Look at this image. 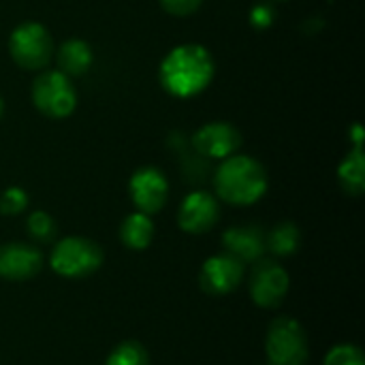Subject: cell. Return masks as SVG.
I'll return each mask as SVG.
<instances>
[{"label":"cell","mask_w":365,"mask_h":365,"mask_svg":"<svg viewBox=\"0 0 365 365\" xmlns=\"http://www.w3.org/2000/svg\"><path fill=\"white\" fill-rule=\"evenodd\" d=\"M160 86L178 98L201 94L214 79V58L199 43L173 47L160 62Z\"/></svg>","instance_id":"6da1fadb"},{"label":"cell","mask_w":365,"mask_h":365,"mask_svg":"<svg viewBox=\"0 0 365 365\" xmlns=\"http://www.w3.org/2000/svg\"><path fill=\"white\" fill-rule=\"evenodd\" d=\"M214 188L231 205H252L267 192V171L252 156L233 154L216 169Z\"/></svg>","instance_id":"7a4b0ae2"},{"label":"cell","mask_w":365,"mask_h":365,"mask_svg":"<svg viewBox=\"0 0 365 365\" xmlns=\"http://www.w3.org/2000/svg\"><path fill=\"white\" fill-rule=\"evenodd\" d=\"M9 51L17 66L26 71H43L53 58V38L43 24L26 21L11 32Z\"/></svg>","instance_id":"3957f363"},{"label":"cell","mask_w":365,"mask_h":365,"mask_svg":"<svg viewBox=\"0 0 365 365\" xmlns=\"http://www.w3.org/2000/svg\"><path fill=\"white\" fill-rule=\"evenodd\" d=\"M32 103L49 120H64L77 107V92L60 71H43L32 83Z\"/></svg>","instance_id":"277c9868"},{"label":"cell","mask_w":365,"mask_h":365,"mask_svg":"<svg viewBox=\"0 0 365 365\" xmlns=\"http://www.w3.org/2000/svg\"><path fill=\"white\" fill-rule=\"evenodd\" d=\"M267 365H306L308 361V338L304 327L291 319H276L265 338Z\"/></svg>","instance_id":"5b68a950"},{"label":"cell","mask_w":365,"mask_h":365,"mask_svg":"<svg viewBox=\"0 0 365 365\" xmlns=\"http://www.w3.org/2000/svg\"><path fill=\"white\" fill-rule=\"evenodd\" d=\"M49 263L64 278H86L103 265V250L92 240L64 237L53 246Z\"/></svg>","instance_id":"8992f818"},{"label":"cell","mask_w":365,"mask_h":365,"mask_svg":"<svg viewBox=\"0 0 365 365\" xmlns=\"http://www.w3.org/2000/svg\"><path fill=\"white\" fill-rule=\"evenodd\" d=\"M128 192L137 212L150 216L165 207L169 197V184L156 167H141L133 173L128 182Z\"/></svg>","instance_id":"52a82bcc"},{"label":"cell","mask_w":365,"mask_h":365,"mask_svg":"<svg viewBox=\"0 0 365 365\" xmlns=\"http://www.w3.org/2000/svg\"><path fill=\"white\" fill-rule=\"evenodd\" d=\"M244 278V263L231 255H216L207 259L199 274V284L203 293L212 297H222L233 293Z\"/></svg>","instance_id":"ba28073f"},{"label":"cell","mask_w":365,"mask_h":365,"mask_svg":"<svg viewBox=\"0 0 365 365\" xmlns=\"http://www.w3.org/2000/svg\"><path fill=\"white\" fill-rule=\"evenodd\" d=\"M289 291V274L274 261H257L250 276V297L261 308H278Z\"/></svg>","instance_id":"9c48e42d"},{"label":"cell","mask_w":365,"mask_h":365,"mask_svg":"<svg viewBox=\"0 0 365 365\" xmlns=\"http://www.w3.org/2000/svg\"><path fill=\"white\" fill-rule=\"evenodd\" d=\"M192 145L205 158L225 160L240 150L242 135L229 122H210L192 135Z\"/></svg>","instance_id":"30bf717a"},{"label":"cell","mask_w":365,"mask_h":365,"mask_svg":"<svg viewBox=\"0 0 365 365\" xmlns=\"http://www.w3.org/2000/svg\"><path fill=\"white\" fill-rule=\"evenodd\" d=\"M220 218V207L216 197H212L210 192L197 190L190 192L178 212V225L182 231L192 233V235H201L207 233Z\"/></svg>","instance_id":"8fae6325"},{"label":"cell","mask_w":365,"mask_h":365,"mask_svg":"<svg viewBox=\"0 0 365 365\" xmlns=\"http://www.w3.org/2000/svg\"><path fill=\"white\" fill-rule=\"evenodd\" d=\"M43 267V255L38 248L21 242L0 246V278L11 282H24L34 278Z\"/></svg>","instance_id":"7c38bea8"},{"label":"cell","mask_w":365,"mask_h":365,"mask_svg":"<svg viewBox=\"0 0 365 365\" xmlns=\"http://www.w3.org/2000/svg\"><path fill=\"white\" fill-rule=\"evenodd\" d=\"M222 246L227 255L235 257L242 263H257L263 259L267 246H265V233L259 227H233L225 231Z\"/></svg>","instance_id":"4fadbf2b"},{"label":"cell","mask_w":365,"mask_h":365,"mask_svg":"<svg viewBox=\"0 0 365 365\" xmlns=\"http://www.w3.org/2000/svg\"><path fill=\"white\" fill-rule=\"evenodd\" d=\"M92 47L81 38H68L58 49V71L66 77H79L92 66Z\"/></svg>","instance_id":"5bb4252c"},{"label":"cell","mask_w":365,"mask_h":365,"mask_svg":"<svg viewBox=\"0 0 365 365\" xmlns=\"http://www.w3.org/2000/svg\"><path fill=\"white\" fill-rule=\"evenodd\" d=\"M338 180L340 186L344 188V192L359 197L365 190V160H364V148L355 145L344 160L338 167Z\"/></svg>","instance_id":"9a60e30c"},{"label":"cell","mask_w":365,"mask_h":365,"mask_svg":"<svg viewBox=\"0 0 365 365\" xmlns=\"http://www.w3.org/2000/svg\"><path fill=\"white\" fill-rule=\"evenodd\" d=\"M120 240L130 250H145L154 240V222L148 214L135 212L124 218L120 227Z\"/></svg>","instance_id":"2e32d148"},{"label":"cell","mask_w":365,"mask_h":365,"mask_svg":"<svg viewBox=\"0 0 365 365\" xmlns=\"http://www.w3.org/2000/svg\"><path fill=\"white\" fill-rule=\"evenodd\" d=\"M299 229L293 222H280L265 235V246L278 257H289L299 250Z\"/></svg>","instance_id":"e0dca14e"},{"label":"cell","mask_w":365,"mask_h":365,"mask_svg":"<svg viewBox=\"0 0 365 365\" xmlns=\"http://www.w3.org/2000/svg\"><path fill=\"white\" fill-rule=\"evenodd\" d=\"M105 365H150V359L139 342H122L111 351Z\"/></svg>","instance_id":"ac0fdd59"},{"label":"cell","mask_w":365,"mask_h":365,"mask_svg":"<svg viewBox=\"0 0 365 365\" xmlns=\"http://www.w3.org/2000/svg\"><path fill=\"white\" fill-rule=\"evenodd\" d=\"M26 229L28 235L36 242H51L58 233L56 220L47 214V212H32L26 220Z\"/></svg>","instance_id":"d6986e66"},{"label":"cell","mask_w":365,"mask_h":365,"mask_svg":"<svg viewBox=\"0 0 365 365\" xmlns=\"http://www.w3.org/2000/svg\"><path fill=\"white\" fill-rule=\"evenodd\" d=\"M325 365H365L364 353L353 344H340L327 353Z\"/></svg>","instance_id":"ffe728a7"},{"label":"cell","mask_w":365,"mask_h":365,"mask_svg":"<svg viewBox=\"0 0 365 365\" xmlns=\"http://www.w3.org/2000/svg\"><path fill=\"white\" fill-rule=\"evenodd\" d=\"M26 207H28V195H26V190L13 186V188H6L0 195V214H4V216H17Z\"/></svg>","instance_id":"44dd1931"},{"label":"cell","mask_w":365,"mask_h":365,"mask_svg":"<svg viewBox=\"0 0 365 365\" xmlns=\"http://www.w3.org/2000/svg\"><path fill=\"white\" fill-rule=\"evenodd\" d=\"M158 2L169 15H175V17L192 15L203 4V0H158Z\"/></svg>","instance_id":"7402d4cb"},{"label":"cell","mask_w":365,"mask_h":365,"mask_svg":"<svg viewBox=\"0 0 365 365\" xmlns=\"http://www.w3.org/2000/svg\"><path fill=\"white\" fill-rule=\"evenodd\" d=\"M250 21L257 28H267L274 21V11L267 4H257L250 13Z\"/></svg>","instance_id":"603a6c76"},{"label":"cell","mask_w":365,"mask_h":365,"mask_svg":"<svg viewBox=\"0 0 365 365\" xmlns=\"http://www.w3.org/2000/svg\"><path fill=\"white\" fill-rule=\"evenodd\" d=\"M2 111H4V105H2V98H0V118H2Z\"/></svg>","instance_id":"cb8c5ba5"}]
</instances>
